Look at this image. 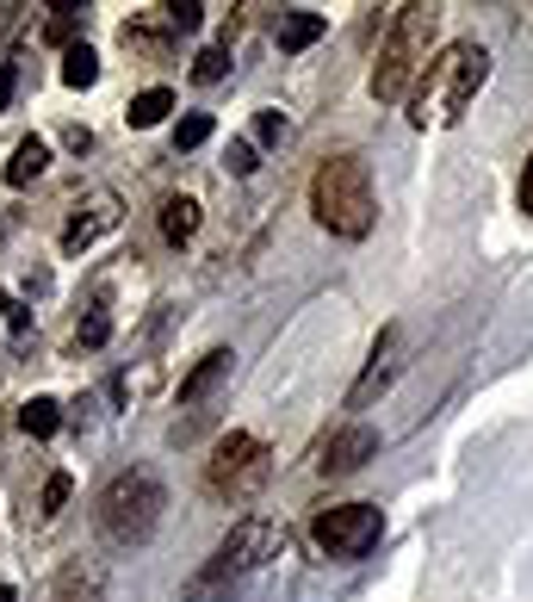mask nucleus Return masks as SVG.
Listing matches in <instances>:
<instances>
[{"label":"nucleus","mask_w":533,"mask_h":602,"mask_svg":"<svg viewBox=\"0 0 533 602\" xmlns=\"http://www.w3.org/2000/svg\"><path fill=\"white\" fill-rule=\"evenodd\" d=\"M310 217H317L329 236H342V243H360V236L372 231L379 199H372V168H366V156L335 150V156L317 162V175H310Z\"/></svg>","instance_id":"obj_1"},{"label":"nucleus","mask_w":533,"mask_h":602,"mask_svg":"<svg viewBox=\"0 0 533 602\" xmlns=\"http://www.w3.org/2000/svg\"><path fill=\"white\" fill-rule=\"evenodd\" d=\"M484 81H490V50H484L477 38L447 44V50L428 62V75L416 81V94H410V118H416L422 131H428V125H459Z\"/></svg>","instance_id":"obj_2"},{"label":"nucleus","mask_w":533,"mask_h":602,"mask_svg":"<svg viewBox=\"0 0 533 602\" xmlns=\"http://www.w3.org/2000/svg\"><path fill=\"white\" fill-rule=\"evenodd\" d=\"M435 32H440V7H398V20L379 44V69H372V99L379 106H403L416 94V81L428 75V50H435Z\"/></svg>","instance_id":"obj_3"},{"label":"nucleus","mask_w":533,"mask_h":602,"mask_svg":"<svg viewBox=\"0 0 533 602\" xmlns=\"http://www.w3.org/2000/svg\"><path fill=\"white\" fill-rule=\"evenodd\" d=\"M162 509H168V491L150 467H125L112 472L94 497V528L106 534V546H143L162 528Z\"/></svg>","instance_id":"obj_4"},{"label":"nucleus","mask_w":533,"mask_h":602,"mask_svg":"<svg viewBox=\"0 0 533 602\" xmlns=\"http://www.w3.org/2000/svg\"><path fill=\"white\" fill-rule=\"evenodd\" d=\"M280 546H286V528L273 522V516H242V522L217 541V553L205 559V571L187 583V602H217L229 583L254 578L266 559H280Z\"/></svg>","instance_id":"obj_5"},{"label":"nucleus","mask_w":533,"mask_h":602,"mask_svg":"<svg viewBox=\"0 0 533 602\" xmlns=\"http://www.w3.org/2000/svg\"><path fill=\"white\" fill-rule=\"evenodd\" d=\"M273 479V447L261 435H248V428H229L224 441L211 447L205 460V491L217 504H248L254 491Z\"/></svg>","instance_id":"obj_6"},{"label":"nucleus","mask_w":533,"mask_h":602,"mask_svg":"<svg viewBox=\"0 0 533 602\" xmlns=\"http://www.w3.org/2000/svg\"><path fill=\"white\" fill-rule=\"evenodd\" d=\"M379 504H329L317 509V522H310V541L323 546L329 559H366L372 546H379Z\"/></svg>","instance_id":"obj_7"},{"label":"nucleus","mask_w":533,"mask_h":602,"mask_svg":"<svg viewBox=\"0 0 533 602\" xmlns=\"http://www.w3.org/2000/svg\"><path fill=\"white\" fill-rule=\"evenodd\" d=\"M398 373H403V330L391 323V330L372 342V354H366V373L354 379V391H347V410H372V398H379Z\"/></svg>","instance_id":"obj_8"},{"label":"nucleus","mask_w":533,"mask_h":602,"mask_svg":"<svg viewBox=\"0 0 533 602\" xmlns=\"http://www.w3.org/2000/svg\"><path fill=\"white\" fill-rule=\"evenodd\" d=\"M372 453H379V428L347 423V428H335V435L317 447V472H323V479H347V472H360Z\"/></svg>","instance_id":"obj_9"},{"label":"nucleus","mask_w":533,"mask_h":602,"mask_svg":"<svg viewBox=\"0 0 533 602\" xmlns=\"http://www.w3.org/2000/svg\"><path fill=\"white\" fill-rule=\"evenodd\" d=\"M112 224H118V199H112V193H87V199H81V205H75V212H69V224H62V236H57V243H62V255H81V249H94L99 236L112 231Z\"/></svg>","instance_id":"obj_10"},{"label":"nucleus","mask_w":533,"mask_h":602,"mask_svg":"<svg viewBox=\"0 0 533 602\" xmlns=\"http://www.w3.org/2000/svg\"><path fill=\"white\" fill-rule=\"evenodd\" d=\"M323 32H329V20L323 13H305V7H286V13L273 20V44H280V50H310Z\"/></svg>","instance_id":"obj_11"},{"label":"nucleus","mask_w":533,"mask_h":602,"mask_svg":"<svg viewBox=\"0 0 533 602\" xmlns=\"http://www.w3.org/2000/svg\"><path fill=\"white\" fill-rule=\"evenodd\" d=\"M229 361H236V354H229V349H211L205 361H199V367H192L187 379H180V410L205 404V398H211V386H217V379H224V373H229Z\"/></svg>","instance_id":"obj_12"},{"label":"nucleus","mask_w":533,"mask_h":602,"mask_svg":"<svg viewBox=\"0 0 533 602\" xmlns=\"http://www.w3.org/2000/svg\"><path fill=\"white\" fill-rule=\"evenodd\" d=\"M50 602H106V578H99L94 565H62Z\"/></svg>","instance_id":"obj_13"},{"label":"nucleus","mask_w":533,"mask_h":602,"mask_svg":"<svg viewBox=\"0 0 533 602\" xmlns=\"http://www.w3.org/2000/svg\"><path fill=\"white\" fill-rule=\"evenodd\" d=\"M44 168H50V143H44V137H25L20 150H13V162H7V187H32Z\"/></svg>","instance_id":"obj_14"},{"label":"nucleus","mask_w":533,"mask_h":602,"mask_svg":"<svg viewBox=\"0 0 533 602\" xmlns=\"http://www.w3.org/2000/svg\"><path fill=\"white\" fill-rule=\"evenodd\" d=\"M192 231H199V199H187V193L162 199V236H168V243H187Z\"/></svg>","instance_id":"obj_15"},{"label":"nucleus","mask_w":533,"mask_h":602,"mask_svg":"<svg viewBox=\"0 0 533 602\" xmlns=\"http://www.w3.org/2000/svg\"><path fill=\"white\" fill-rule=\"evenodd\" d=\"M168 113H174V94H168V87H143V94L131 99V113H125V118H131V131H150V125H162Z\"/></svg>","instance_id":"obj_16"},{"label":"nucleus","mask_w":533,"mask_h":602,"mask_svg":"<svg viewBox=\"0 0 533 602\" xmlns=\"http://www.w3.org/2000/svg\"><path fill=\"white\" fill-rule=\"evenodd\" d=\"M20 423H25V435H38V441H50L62 428V404L57 398H32V404L20 410Z\"/></svg>","instance_id":"obj_17"},{"label":"nucleus","mask_w":533,"mask_h":602,"mask_svg":"<svg viewBox=\"0 0 533 602\" xmlns=\"http://www.w3.org/2000/svg\"><path fill=\"white\" fill-rule=\"evenodd\" d=\"M62 81H69V87H94V81H99V57L87 50V44H69V57H62Z\"/></svg>","instance_id":"obj_18"},{"label":"nucleus","mask_w":533,"mask_h":602,"mask_svg":"<svg viewBox=\"0 0 533 602\" xmlns=\"http://www.w3.org/2000/svg\"><path fill=\"white\" fill-rule=\"evenodd\" d=\"M211 131H217L211 113H187L180 125H174V150H199V143H211Z\"/></svg>","instance_id":"obj_19"},{"label":"nucleus","mask_w":533,"mask_h":602,"mask_svg":"<svg viewBox=\"0 0 533 602\" xmlns=\"http://www.w3.org/2000/svg\"><path fill=\"white\" fill-rule=\"evenodd\" d=\"M224 75H229V50H224V44L199 50V62H192V81H199V87H211V81H224Z\"/></svg>","instance_id":"obj_20"},{"label":"nucleus","mask_w":533,"mask_h":602,"mask_svg":"<svg viewBox=\"0 0 533 602\" xmlns=\"http://www.w3.org/2000/svg\"><path fill=\"white\" fill-rule=\"evenodd\" d=\"M106 335H112V317L94 305V311H87V323L75 330V349H106Z\"/></svg>","instance_id":"obj_21"},{"label":"nucleus","mask_w":533,"mask_h":602,"mask_svg":"<svg viewBox=\"0 0 533 602\" xmlns=\"http://www.w3.org/2000/svg\"><path fill=\"white\" fill-rule=\"evenodd\" d=\"M69 491H75V479H69V472H50V479H44V516H57V509L69 504Z\"/></svg>","instance_id":"obj_22"},{"label":"nucleus","mask_w":533,"mask_h":602,"mask_svg":"<svg viewBox=\"0 0 533 602\" xmlns=\"http://www.w3.org/2000/svg\"><path fill=\"white\" fill-rule=\"evenodd\" d=\"M199 20H205V7H199V0H168V25H180V32H199Z\"/></svg>","instance_id":"obj_23"},{"label":"nucleus","mask_w":533,"mask_h":602,"mask_svg":"<svg viewBox=\"0 0 533 602\" xmlns=\"http://www.w3.org/2000/svg\"><path fill=\"white\" fill-rule=\"evenodd\" d=\"M44 38H50V44L75 38V7H57V13H50V25H44Z\"/></svg>","instance_id":"obj_24"},{"label":"nucleus","mask_w":533,"mask_h":602,"mask_svg":"<svg viewBox=\"0 0 533 602\" xmlns=\"http://www.w3.org/2000/svg\"><path fill=\"white\" fill-rule=\"evenodd\" d=\"M254 168H261V162H254V143L236 137V143H229V175H254Z\"/></svg>","instance_id":"obj_25"},{"label":"nucleus","mask_w":533,"mask_h":602,"mask_svg":"<svg viewBox=\"0 0 533 602\" xmlns=\"http://www.w3.org/2000/svg\"><path fill=\"white\" fill-rule=\"evenodd\" d=\"M280 137H286V118H280V113L254 118V143H280Z\"/></svg>","instance_id":"obj_26"},{"label":"nucleus","mask_w":533,"mask_h":602,"mask_svg":"<svg viewBox=\"0 0 533 602\" xmlns=\"http://www.w3.org/2000/svg\"><path fill=\"white\" fill-rule=\"evenodd\" d=\"M13 87H20V69H13V62H0V113H7V99H13Z\"/></svg>","instance_id":"obj_27"},{"label":"nucleus","mask_w":533,"mask_h":602,"mask_svg":"<svg viewBox=\"0 0 533 602\" xmlns=\"http://www.w3.org/2000/svg\"><path fill=\"white\" fill-rule=\"evenodd\" d=\"M521 212L533 217V156H528V168H521Z\"/></svg>","instance_id":"obj_28"},{"label":"nucleus","mask_w":533,"mask_h":602,"mask_svg":"<svg viewBox=\"0 0 533 602\" xmlns=\"http://www.w3.org/2000/svg\"><path fill=\"white\" fill-rule=\"evenodd\" d=\"M0 602H13V583H0Z\"/></svg>","instance_id":"obj_29"}]
</instances>
